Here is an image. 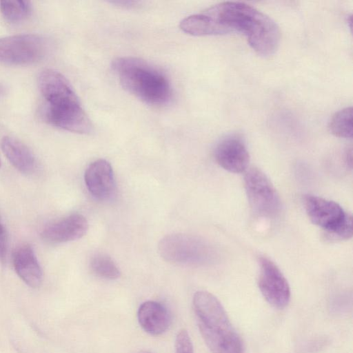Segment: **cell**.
I'll list each match as a JSON object with an SVG mask.
<instances>
[{
  "instance_id": "cell-1",
  "label": "cell",
  "mask_w": 353,
  "mask_h": 353,
  "mask_svg": "<svg viewBox=\"0 0 353 353\" xmlns=\"http://www.w3.org/2000/svg\"><path fill=\"white\" fill-rule=\"evenodd\" d=\"M179 27L194 36L243 34L260 56L268 57L277 50L281 32L276 22L256 8L240 1H223L183 19Z\"/></svg>"
},
{
  "instance_id": "cell-2",
  "label": "cell",
  "mask_w": 353,
  "mask_h": 353,
  "mask_svg": "<svg viewBox=\"0 0 353 353\" xmlns=\"http://www.w3.org/2000/svg\"><path fill=\"white\" fill-rule=\"evenodd\" d=\"M38 85L44 100L40 113L46 122L79 134L92 130L90 119L64 76L54 70H44L39 76Z\"/></svg>"
},
{
  "instance_id": "cell-3",
  "label": "cell",
  "mask_w": 353,
  "mask_h": 353,
  "mask_svg": "<svg viewBox=\"0 0 353 353\" xmlns=\"http://www.w3.org/2000/svg\"><path fill=\"white\" fill-rule=\"evenodd\" d=\"M193 307L200 332L212 353H244L241 337L215 296L196 292Z\"/></svg>"
},
{
  "instance_id": "cell-4",
  "label": "cell",
  "mask_w": 353,
  "mask_h": 353,
  "mask_svg": "<svg viewBox=\"0 0 353 353\" xmlns=\"http://www.w3.org/2000/svg\"><path fill=\"white\" fill-rule=\"evenodd\" d=\"M112 68L121 85L142 101L152 105L169 103L172 95L167 77L155 67L138 58L115 59Z\"/></svg>"
},
{
  "instance_id": "cell-5",
  "label": "cell",
  "mask_w": 353,
  "mask_h": 353,
  "mask_svg": "<svg viewBox=\"0 0 353 353\" xmlns=\"http://www.w3.org/2000/svg\"><path fill=\"white\" fill-rule=\"evenodd\" d=\"M305 212L310 220L334 240H347L352 235V216L337 203L307 194L303 198Z\"/></svg>"
},
{
  "instance_id": "cell-6",
  "label": "cell",
  "mask_w": 353,
  "mask_h": 353,
  "mask_svg": "<svg viewBox=\"0 0 353 353\" xmlns=\"http://www.w3.org/2000/svg\"><path fill=\"white\" fill-rule=\"evenodd\" d=\"M158 252L166 261L183 265H202L210 263L214 250L203 239L191 234L176 233L164 236Z\"/></svg>"
},
{
  "instance_id": "cell-7",
  "label": "cell",
  "mask_w": 353,
  "mask_h": 353,
  "mask_svg": "<svg viewBox=\"0 0 353 353\" xmlns=\"http://www.w3.org/2000/svg\"><path fill=\"white\" fill-rule=\"evenodd\" d=\"M49 51V42L37 34H21L0 39V63L23 65L42 60Z\"/></svg>"
},
{
  "instance_id": "cell-8",
  "label": "cell",
  "mask_w": 353,
  "mask_h": 353,
  "mask_svg": "<svg viewBox=\"0 0 353 353\" xmlns=\"http://www.w3.org/2000/svg\"><path fill=\"white\" fill-rule=\"evenodd\" d=\"M244 185L249 205L255 214L268 219L277 216L281 210L280 197L266 174L257 168L246 170Z\"/></svg>"
},
{
  "instance_id": "cell-9",
  "label": "cell",
  "mask_w": 353,
  "mask_h": 353,
  "mask_svg": "<svg viewBox=\"0 0 353 353\" xmlns=\"http://www.w3.org/2000/svg\"><path fill=\"white\" fill-rule=\"evenodd\" d=\"M259 288L267 302L277 309L285 307L290 300L289 283L278 268L269 258L261 256L259 259Z\"/></svg>"
},
{
  "instance_id": "cell-10",
  "label": "cell",
  "mask_w": 353,
  "mask_h": 353,
  "mask_svg": "<svg viewBox=\"0 0 353 353\" xmlns=\"http://www.w3.org/2000/svg\"><path fill=\"white\" fill-rule=\"evenodd\" d=\"M218 164L232 173H241L248 170L250 156L243 139L236 134L222 139L214 150Z\"/></svg>"
},
{
  "instance_id": "cell-11",
  "label": "cell",
  "mask_w": 353,
  "mask_h": 353,
  "mask_svg": "<svg viewBox=\"0 0 353 353\" xmlns=\"http://www.w3.org/2000/svg\"><path fill=\"white\" fill-rule=\"evenodd\" d=\"M88 228L86 218L81 214L74 213L46 226L41 236L51 243H66L83 236Z\"/></svg>"
},
{
  "instance_id": "cell-12",
  "label": "cell",
  "mask_w": 353,
  "mask_h": 353,
  "mask_svg": "<svg viewBox=\"0 0 353 353\" xmlns=\"http://www.w3.org/2000/svg\"><path fill=\"white\" fill-rule=\"evenodd\" d=\"M84 181L89 192L97 199H107L114 190V172L110 163L105 159H97L88 165Z\"/></svg>"
},
{
  "instance_id": "cell-13",
  "label": "cell",
  "mask_w": 353,
  "mask_h": 353,
  "mask_svg": "<svg viewBox=\"0 0 353 353\" xmlns=\"http://www.w3.org/2000/svg\"><path fill=\"white\" fill-rule=\"evenodd\" d=\"M12 263L16 273L26 285L32 288L41 285L43 271L30 245L22 244L14 250Z\"/></svg>"
},
{
  "instance_id": "cell-14",
  "label": "cell",
  "mask_w": 353,
  "mask_h": 353,
  "mask_svg": "<svg viewBox=\"0 0 353 353\" xmlns=\"http://www.w3.org/2000/svg\"><path fill=\"white\" fill-rule=\"evenodd\" d=\"M137 317L141 327L152 335H159L165 332L171 321L167 308L154 301L143 303L138 310Z\"/></svg>"
},
{
  "instance_id": "cell-15",
  "label": "cell",
  "mask_w": 353,
  "mask_h": 353,
  "mask_svg": "<svg viewBox=\"0 0 353 353\" xmlns=\"http://www.w3.org/2000/svg\"><path fill=\"white\" fill-rule=\"evenodd\" d=\"M1 145L3 154L17 170L23 174L34 172L36 168L35 158L25 144L15 138L4 137Z\"/></svg>"
},
{
  "instance_id": "cell-16",
  "label": "cell",
  "mask_w": 353,
  "mask_h": 353,
  "mask_svg": "<svg viewBox=\"0 0 353 353\" xmlns=\"http://www.w3.org/2000/svg\"><path fill=\"white\" fill-rule=\"evenodd\" d=\"M90 265L92 272L103 279L114 280L121 275L120 270L115 262L104 253H97L93 255Z\"/></svg>"
},
{
  "instance_id": "cell-17",
  "label": "cell",
  "mask_w": 353,
  "mask_h": 353,
  "mask_svg": "<svg viewBox=\"0 0 353 353\" xmlns=\"http://www.w3.org/2000/svg\"><path fill=\"white\" fill-rule=\"evenodd\" d=\"M329 130L341 138L352 137V108L347 107L336 112L329 123Z\"/></svg>"
},
{
  "instance_id": "cell-18",
  "label": "cell",
  "mask_w": 353,
  "mask_h": 353,
  "mask_svg": "<svg viewBox=\"0 0 353 353\" xmlns=\"http://www.w3.org/2000/svg\"><path fill=\"white\" fill-rule=\"evenodd\" d=\"M0 10L6 20L19 22L26 19L31 13L32 5L28 1H1Z\"/></svg>"
},
{
  "instance_id": "cell-19",
  "label": "cell",
  "mask_w": 353,
  "mask_h": 353,
  "mask_svg": "<svg viewBox=\"0 0 353 353\" xmlns=\"http://www.w3.org/2000/svg\"><path fill=\"white\" fill-rule=\"evenodd\" d=\"M175 353H193L191 339L187 330H181L176 338Z\"/></svg>"
},
{
  "instance_id": "cell-20",
  "label": "cell",
  "mask_w": 353,
  "mask_h": 353,
  "mask_svg": "<svg viewBox=\"0 0 353 353\" xmlns=\"http://www.w3.org/2000/svg\"><path fill=\"white\" fill-rule=\"evenodd\" d=\"M8 250V236L6 228L0 219V261L4 263Z\"/></svg>"
},
{
  "instance_id": "cell-21",
  "label": "cell",
  "mask_w": 353,
  "mask_h": 353,
  "mask_svg": "<svg viewBox=\"0 0 353 353\" xmlns=\"http://www.w3.org/2000/svg\"><path fill=\"white\" fill-rule=\"evenodd\" d=\"M345 160L347 164L349 165V166L352 167V150L350 149L348 150L346 153Z\"/></svg>"
},
{
  "instance_id": "cell-22",
  "label": "cell",
  "mask_w": 353,
  "mask_h": 353,
  "mask_svg": "<svg viewBox=\"0 0 353 353\" xmlns=\"http://www.w3.org/2000/svg\"><path fill=\"white\" fill-rule=\"evenodd\" d=\"M5 92H6L5 87L3 85L0 84V97L1 96H3L5 94Z\"/></svg>"
},
{
  "instance_id": "cell-23",
  "label": "cell",
  "mask_w": 353,
  "mask_h": 353,
  "mask_svg": "<svg viewBox=\"0 0 353 353\" xmlns=\"http://www.w3.org/2000/svg\"><path fill=\"white\" fill-rule=\"evenodd\" d=\"M0 167H1V160H0Z\"/></svg>"
}]
</instances>
